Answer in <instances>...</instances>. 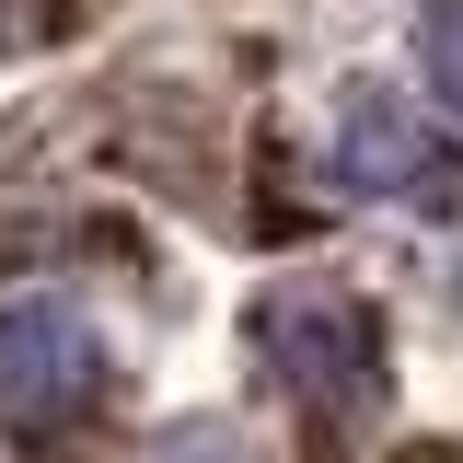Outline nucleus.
<instances>
[{"instance_id":"4","label":"nucleus","mask_w":463,"mask_h":463,"mask_svg":"<svg viewBox=\"0 0 463 463\" xmlns=\"http://www.w3.org/2000/svg\"><path fill=\"white\" fill-rule=\"evenodd\" d=\"M417 70H429V93L463 116V0H417Z\"/></svg>"},{"instance_id":"5","label":"nucleus","mask_w":463,"mask_h":463,"mask_svg":"<svg viewBox=\"0 0 463 463\" xmlns=\"http://www.w3.org/2000/svg\"><path fill=\"white\" fill-rule=\"evenodd\" d=\"M151 463H255V440H243L232 417H185V429L151 440Z\"/></svg>"},{"instance_id":"1","label":"nucleus","mask_w":463,"mask_h":463,"mask_svg":"<svg viewBox=\"0 0 463 463\" xmlns=\"http://www.w3.org/2000/svg\"><path fill=\"white\" fill-rule=\"evenodd\" d=\"M255 359H267V371H279V394L301 405V417H325V429L371 417L383 383H394L383 313H371L347 279H279L267 301H255Z\"/></svg>"},{"instance_id":"3","label":"nucleus","mask_w":463,"mask_h":463,"mask_svg":"<svg viewBox=\"0 0 463 463\" xmlns=\"http://www.w3.org/2000/svg\"><path fill=\"white\" fill-rule=\"evenodd\" d=\"M325 151H336V185H359V197H405V209L463 197V163L429 139V116L405 105V93H383V81H347V93H336Z\"/></svg>"},{"instance_id":"2","label":"nucleus","mask_w":463,"mask_h":463,"mask_svg":"<svg viewBox=\"0 0 463 463\" xmlns=\"http://www.w3.org/2000/svg\"><path fill=\"white\" fill-rule=\"evenodd\" d=\"M0 405H12V429H81L93 405H105V336H93V313L81 301H12L0 313Z\"/></svg>"}]
</instances>
